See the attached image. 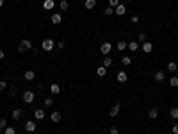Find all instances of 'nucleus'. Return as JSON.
<instances>
[{"mask_svg": "<svg viewBox=\"0 0 178 134\" xmlns=\"http://www.w3.org/2000/svg\"><path fill=\"white\" fill-rule=\"evenodd\" d=\"M54 46H55V41H54V39H43V41H41V48L47 50V52L54 50Z\"/></svg>", "mask_w": 178, "mask_h": 134, "instance_id": "1", "label": "nucleus"}, {"mask_svg": "<svg viewBox=\"0 0 178 134\" xmlns=\"http://www.w3.org/2000/svg\"><path fill=\"white\" fill-rule=\"evenodd\" d=\"M36 100V95H34V91H30V90H27L23 93V102L25 104H32Z\"/></svg>", "mask_w": 178, "mask_h": 134, "instance_id": "2", "label": "nucleus"}, {"mask_svg": "<svg viewBox=\"0 0 178 134\" xmlns=\"http://www.w3.org/2000/svg\"><path fill=\"white\" fill-rule=\"evenodd\" d=\"M110 48H112V45H110L109 41H105V43H102V46H100V52L103 54V56H107V54L110 52Z\"/></svg>", "mask_w": 178, "mask_h": 134, "instance_id": "3", "label": "nucleus"}, {"mask_svg": "<svg viewBox=\"0 0 178 134\" xmlns=\"http://www.w3.org/2000/svg\"><path fill=\"white\" fill-rule=\"evenodd\" d=\"M23 127H25V131H27V132H34L37 125H36V122H32V120H29V122H25V125H23Z\"/></svg>", "mask_w": 178, "mask_h": 134, "instance_id": "4", "label": "nucleus"}, {"mask_svg": "<svg viewBox=\"0 0 178 134\" xmlns=\"http://www.w3.org/2000/svg\"><path fill=\"white\" fill-rule=\"evenodd\" d=\"M50 22L54 23V25H59L62 22V16H61V13H54V15H52V18H50Z\"/></svg>", "mask_w": 178, "mask_h": 134, "instance_id": "5", "label": "nucleus"}, {"mask_svg": "<svg viewBox=\"0 0 178 134\" xmlns=\"http://www.w3.org/2000/svg\"><path fill=\"white\" fill-rule=\"evenodd\" d=\"M118 115H120V104L112 105V107H110V111H109V116H110V118H116Z\"/></svg>", "mask_w": 178, "mask_h": 134, "instance_id": "6", "label": "nucleus"}, {"mask_svg": "<svg viewBox=\"0 0 178 134\" xmlns=\"http://www.w3.org/2000/svg\"><path fill=\"white\" fill-rule=\"evenodd\" d=\"M141 50H143L144 54H151V50H153V45H151L150 41H144L143 46H141Z\"/></svg>", "mask_w": 178, "mask_h": 134, "instance_id": "7", "label": "nucleus"}, {"mask_svg": "<svg viewBox=\"0 0 178 134\" xmlns=\"http://www.w3.org/2000/svg\"><path fill=\"white\" fill-rule=\"evenodd\" d=\"M54 5H55L54 0H45V2H43V9L45 11H52V9H54Z\"/></svg>", "mask_w": 178, "mask_h": 134, "instance_id": "8", "label": "nucleus"}, {"mask_svg": "<svg viewBox=\"0 0 178 134\" xmlns=\"http://www.w3.org/2000/svg\"><path fill=\"white\" fill-rule=\"evenodd\" d=\"M125 13H127V7H125L123 4H120V5H118V7L114 9V15H118V16H123Z\"/></svg>", "mask_w": 178, "mask_h": 134, "instance_id": "9", "label": "nucleus"}, {"mask_svg": "<svg viewBox=\"0 0 178 134\" xmlns=\"http://www.w3.org/2000/svg\"><path fill=\"white\" fill-rule=\"evenodd\" d=\"M34 77H36L34 70H27V72L23 73V79H25V80H34Z\"/></svg>", "mask_w": 178, "mask_h": 134, "instance_id": "10", "label": "nucleus"}, {"mask_svg": "<svg viewBox=\"0 0 178 134\" xmlns=\"http://www.w3.org/2000/svg\"><path fill=\"white\" fill-rule=\"evenodd\" d=\"M127 79H128V75H127V72H118V82H127Z\"/></svg>", "mask_w": 178, "mask_h": 134, "instance_id": "11", "label": "nucleus"}, {"mask_svg": "<svg viewBox=\"0 0 178 134\" xmlns=\"http://www.w3.org/2000/svg\"><path fill=\"white\" fill-rule=\"evenodd\" d=\"M96 75H98V77H105V75H107V68H105L103 64L98 66V68H96Z\"/></svg>", "mask_w": 178, "mask_h": 134, "instance_id": "12", "label": "nucleus"}, {"mask_svg": "<svg viewBox=\"0 0 178 134\" xmlns=\"http://www.w3.org/2000/svg\"><path fill=\"white\" fill-rule=\"evenodd\" d=\"M50 91H52V95H59V93H61V86H59L57 82H54L50 86Z\"/></svg>", "mask_w": 178, "mask_h": 134, "instance_id": "13", "label": "nucleus"}, {"mask_svg": "<svg viewBox=\"0 0 178 134\" xmlns=\"http://www.w3.org/2000/svg\"><path fill=\"white\" fill-rule=\"evenodd\" d=\"M20 45H22L25 50H32V41H30V39H22V43H20Z\"/></svg>", "mask_w": 178, "mask_h": 134, "instance_id": "14", "label": "nucleus"}, {"mask_svg": "<svg viewBox=\"0 0 178 134\" xmlns=\"http://www.w3.org/2000/svg\"><path fill=\"white\" fill-rule=\"evenodd\" d=\"M127 48H128L130 52H137V50H139V43H137V41H130Z\"/></svg>", "mask_w": 178, "mask_h": 134, "instance_id": "15", "label": "nucleus"}, {"mask_svg": "<svg viewBox=\"0 0 178 134\" xmlns=\"http://www.w3.org/2000/svg\"><path fill=\"white\" fill-rule=\"evenodd\" d=\"M22 115H23V111H22V109H14L11 116H12V120H16V122H18V120L22 118Z\"/></svg>", "mask_w": 178, "mask_h": 134, "instance_id": "16", "label": "nucleus"}, {"mask_svg": "<svg viewBox=\"0 0 178 134\" xmlns=\"http://www.w3.org/2000/svg\"><path fill=\"white\" fill-rule=\"evenodd\" d=\"M166 79V73H164L162 70H159V72H155V80H159V82H162V80Z\"/></svg>", "mask_w": 178, "mask_h": 134, "instance_id": "17", "label": "nucleus"}, {"mask_svg": "<svg viewBox=\"0 0 178 134\" xmlns=\"http://www.w3.org/2000/svg\"><path fill=\"white\" fill-rule=\"evenodd\" d=\"M34 118H36V120H43V118H45V111H43V109H36V111H34Z\"/></svg>", "mask_w": 178, "mask_h": 134, "instance_id": "18", "label": "nucleus"}, {"mask_svg": "<svg viewBox=\"0 0 178 134\" xmlns=\"http://www.w3.org/2000/svg\"><path fill=\"white\" fill-rule=\"evenodd\" d=\"M50 118H52V122H55V123H57V122H61V113H59V111H54Z\"/></svg>", "mask_w": 178, "mask_h": 134, "instance_id": "19", "label": "nucleus"}, {"mask_svg": "<svg viewBox=\"0 0 178 134\" xmlns=\"http://www.w3.org/2000/svg\"><path fill=\"white\" fill-rule=\"evenodd\" d=\"M84 5H85V9H93L95 5H96V0H85Z\"/></svg>", "mask_w": 178, "mask_h": 134, "instance_id": "20", "label": "nucleus"}, {"mask_svg": "<svg viewBox=\"0 0 178 134\" xmlns=\"http://www.w3.org/2000/svg\"><path fill=\"white\" fill-rule=\"evenodd\" d=\"M148 116L150 118H157V116H159V109H157V107H151L150 113H148Z\"/></svg>", "mask_w": 178, "mask_h": 134, "instance_id": "21", "label": "nucleus"}, {"mask_svg": "<svg viewBox=\"0 0 178 134\" xmlns=\"http://www.w3.org/2000/svg\"><path fill=\"white\" fill-rule=\"evenodd\" d=\"M169 86H171V88H178V77L176 75L169 79Z\"/></svg>", "mask_w": 178, "mask_h": 134, "instance_id": "22", "label": "nucleus"}, {"mask_svg": "<svg viewBox=\"0 0 178 134\" xmlns=\"http://www.w3.org/2000/svg\"><path fill=\"white\" fill-rule=\"evenodd\" d=\"M169 116L173 120H178V107H173V109L169 111Z\"/></svg>", "mask_w": 178, "mask_h": 134, "instance_id": "23", "label": "nucleus"}, {"mask_svg": "<svg viewBox=\"0 0 178 134\" xmlns=\"http://www.w3.org/2000/svg\"><path fill=\"white\" fill-rule=\"evenodd\" d=\"M167 70H169V72H176V70H178V64H176L175 61L167 63Z\"/></svg>", "mask_w": 178, "mask_h": 134, "instance_id": "24", "label": "nucleus"}, {"mask_svg": "<svg viewBox=\"0 0 178 134\" xmlns=\"http://www.w3.org/2000/svg\"><path fill=\"white\" fill-rule=\"evenodd\" d=\"M110 64H112V59H110L109 56H103V66H105V68H109Z\"/></svg>", "mask_w": 178, "mask_h": 134, "instance_id": "25", "label": "nucleus"}, {"mask_svg": "<svg viewBox=\"0 0 178 134\" xmlns=\"http://www.w3.org/2000/svg\"><path fill=\"white\" fill-rule=\"evenodd\" d=\"M127 46H128L127 41H118V50H120V52H123L125 48H127Z\"/></svg>", "mask_w": 178, "mask_h": 134, "instance_id": "26", "label": "nucleus"}, {"mask_svg": "<svg viewBox=\"0 0 178 134\" xmlns=\"http://www.w3.org/2000/svg\"><path fill=\"white\" fill-rule=\"evenodd\" d=\"M59 7H61V11H66L70 7V4H68V0H61V4H59Z\"/></svg>", "mask_w": 178, "mask_h": 134, "instance_id": "27", "label": "nucleus"}, {"mask_svg": "<svg viewBox=\"0 0 178 134\" xmlns=\"http://www.w3.org/2000/svg\"><path fill=\"white\" fill-rule=\"evenodd\" d=\"M45 105H47V107H52V105H54V98H52V97H47V98H45Z\"/></svg>", "mask_w": 178, "mask_h": 134, "instance_id": "28", "label": "nucleus"}, {"mask_svg": "<svg viewBox=\"0 0 178 134\" xmlns=\"http://www.w3.org/2000/svg\"><path fill=\"white\" fill-rule=\"evenodd\" d=\"M4 134H16V131H14V127H5V129H4Z\"/></svg>", "mask_w": 178, "mask_h": 134, "instance_id": "29", "label": "nucleus"}, {"mask_svg": "<svg viewBox=\"0 0 178 134\" xmlns=\"http://www.w3.org/2000/svg\"><path fill=\"white\" fill-rule=\"evenodd\" d=\"M121 63H123V64H125V66H130V63H132V59H130V57H128V56H125V57H123V59H121Z\"/></svg>", "mask_w": 178, "mask_h": 134, "instance_id": "30", "label": "nucleus"}, {"mask_svg": "<svg viewBox=\"0 0 178 134\" xmlns=\"http://www.w3.org/2000/svg\"><path fill=\"white\" fill-rule=\"evenodd\" d=\"M105 15H107V16H110V15H114V7H110V5H109V7H105Z\"/></svg>", "mask_w": 178, "mask_h": 134, "instance_id": "31", "label": "nucleus"}, {"mask_svg": "<svg viewBox=\"0 0 178 134\" xmlns=\"http://www.w3.org/2000/svg\"><path fill=\"white\" fill-rule=\"evenodd\" d=\"M109 5H110V7H118V5H120V0H109Z\"/></svg>", "mask_w": 178, "mask_h": 134, "instance_id": "32", "label": "nucleus"}, {"mask_svg": "<svg viewBox=\"0 0 178 134\" xmlns=\"http://www.w3.org/2000/svg\"><path fill=\"white\" fill-rule=\"evenodd\" d=\"M7 127V120L5 118H0V129H5Z\"/></svg>", "mask_w": 178, "mask_h": 134, "instance_id": "33", "label": "nucleus"}, {"mask_svg": "<svg viewBox=\"0 0 178 134\" xmlns=\"http://www.w3.org/2000/svg\"><path fill=\"white\" fill-rule=\"evenodd\" d=\"M110 134H120V129H118L116 125H112L110 127Z\"/></svg>", "mask_w": 178, "mask_h": 134, "instance_id": "34", "label": "nucleus"}, {"mask_svg": "<svg viewBox=\"0 0 178 134\" xmlns=\"http://www.w3.org/2000/svg\"><path fill=\"white\" fill-rule=\"evenodd\" d=\"M137 39H139V41H146V34H144V32H141V34H139V38H137Z\"/></svg>", "mask_w": 178, "mask_h": 134, "instance_id": "35", "label": "nucleus"}, {"mask_svg": "<svg viewBox=\"0 0 178 134\" xmlns=\"http://www.w3.org/2000/svg\"><path fill=\"white\" fill-rule=\"evenodd\" d=\"M5 88H7V82H4V80H0V91H4Z\"/></svg>", "mask_w": 178, "mask_h": 134, "instance_id": "36", "label": "nucleus"}, {"mask_svg": "<svg viewBox=\"0 0 178 134\" xmlns=\"http://www.w3.org/2000/svg\"><path fill=\"white\" fill-rule=\"evenodd\" d=\"M55 45H57V48H59V50H62L64 46H66V43H64V41H59V43H55Z\"/></svg>", "mask_w": 178, "mask_h": 134, "instance_id": "37", "label": "nucleus"}, {"mask_svg": "<svg viewBox=\"0 0 178 134\" xmlns=\"http://www.w3.org/2000/svg\"><path fill=\"white\" fill-rule=\"evenodd\" d=\"M171 131H173V134H178V123H175L173 127H171Z\"/></svg>", "mask_w": 178, "mask_h": 134, "instance_id": "38", "label": "nucleus"}, {"mask_svg": "<svg viewBox=\"0 0 178 134\" xmlns=\"http://www.w3.org/2000/svg\"><path fill=\"white\" fill-rule=\"evenodd\" d=\"M16 95V88H11L9 90V97H14Z\"/></svg>", "mask_w": 178, "mask_h": 134, "instance_id": "39", "label": "nucleus"}, {"mask_svg": "<svg viewBox=\"0 0 178 134\" xmlns=\"http://www.w3.org/2000/svg\"><path fill=\"white\" fill-rule=\"evenodd\" d=\"M132 23H139V16H132Z\"/></svg>", "mask_w": 178, "mask_h": 134, "instance_id": "40", "label": "nucleus"}, {"mask_svg": "<svg viewBox=\"0 0 178 134\" xmlns=\"http://www.w3.org/2000/svg\"><path fill=\"white\" fill-rule=\"evenodd\" d=\"M18 52H20V54H23V52H27V50H25L22 45H18Z\"/></svg>", "mask_w": 178, "mask_h": 134, "instance_id": "41", "label": "nucleus"}, {"mask_svg": "<svg viewBox=\"0 0 178 134\" xmlns=\"http://www.w3.org/2000/svg\"><path fill=\"white\" fill-rule=\"evenodd\" d=\"M4 56H5V54H4V50L0 48V61H2V59H4Z\"/></svg>", "mask_w": 178, "mask_h": 134, "instance_id": "42", "label": "nucleus"}, {"mask_svg": "<svg viewBox=\"0 0 178 134\" xmlns=\"http://www.w3.org/2000/svg\"><path fill=\"white\" fill-rule=\"evenodd\" d=\"M0 7H4V0H0Z\"/></svg>", "mask_w": 178, "mask_h": 134, "instance_id": "43", "label": "nucleus"}, {"mask_svg": "<svg viewBox=\"0 0 178 134\" xmlns=\"http://www.w3.org/2000/svg\"><path fill=\"white\" fill-rule=\"evenodd\" d=\"M2 132H4V129H0V134H2Z\"/></svg>", "mask_w": 178, "mask_h": 134, "instance_id": "44", "label": "nucleus"}, {"mask_svg": "<svg viewBox=\"0 0 178 134\" xmlns=\"http://www.w3.org/2000/svg\"><path fill=\"white\" fill-rule=\"evenodd\" d=\"M16 2H22V0H16Z\"/></svg>", "mask_w": 178, "mask_h": 134, "instance_id": "45", "label": "nucleus"}]
</instances>
